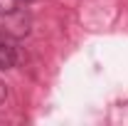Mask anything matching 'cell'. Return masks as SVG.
<instances>
[{
	"instance_id": "6da1fadb",
	"label": "cell",
	"mask_w": 128,
	"mask_h": 126,
	"mask_svg": "<svg viewBox=\"0 0 128 126\" xmlns=\"http://www.w3.org/2000/svg\"><path fill=\"white\" fill-rule=\"evenodd\" d=\"M17 62V52L8 37H0V69H10Z\"/></svg>"
},
{
	"instance_id": "7a4b0ae2",
	"label": "cell",
	"mask_w": 128,
	"mask_h": 126,
	"mask_svg": "<svg viewBox=\"0 0 128 126\" xmlns=\"http://www.w3.org/2000/svg\"><path fill=\"white\" fill-rule=\"evenodd\" d=\"M25 3H37V0H25Z\"/></svg>"
}]
</instances>
